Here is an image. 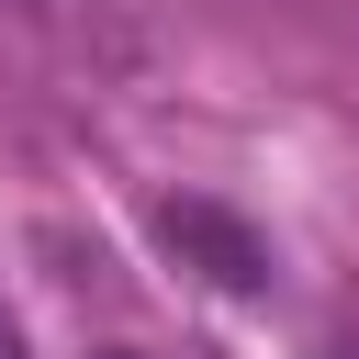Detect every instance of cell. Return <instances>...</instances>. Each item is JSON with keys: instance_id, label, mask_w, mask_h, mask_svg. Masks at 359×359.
<instances>
[{"instance_id": "obj_1", "label": "cell", "mask_w": 359, "mask_h": 359, "mask_svg": "<svg viewBox=\"0 0 359 359\" xmlns=\"http://www.w3.org/2000/svg\"><path fill=\"white\" fill-rule=\"evenodd\" d=\"M157 236H168L202 280H224V292H269V247H258L224 202H157Z\"/></svg>"}, {"instance_id": "obj_2", "label": "cell", "mask_w": 359, "mask_h": 359, "mask_svg": "<svg viewBox=\"0 0 359 359\" xmlns=\"http://www.w3.org/2000/svg\"><path fill=\"white\" fill-rule=\"evenodd\" d=\"M0 359H34V348H22V314H11V303H0Z\"/></svg>"}, {"instance_id": "obj_3", "label": "cell", "mask_w": 359, "mask_h": 359, "mask_svg": "<svg viewBox=\"0 0 359 359\" xmlns=\"http://www.w3.org/2000/svg\"><path fill=\"white\" fill-rule=\"evenodd\" d=\"M101 359H146V348H101Z\"/></svg>"}]
</instances>
